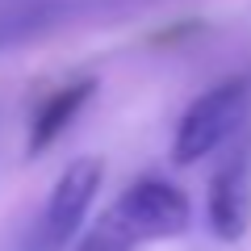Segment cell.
<instances>
[{
	"mask_svg": "<svg viewBox=\"0 0 251 251\" xmlns=\"http://www.w3.org/2000/svg\"><path fill=\"white\" fill-rule=\"evenodd\" d=\"M205 218L214 239L239 243L251 226V143H239L209 180Z\"/></svg>",
	"mask_w": 251,
	"mask_h": 251,
	"instance_id": "5b68a950",
	"label": "cell"
},
{
	"mask_svg": "<svg viewBox=\"0 0 251 251\" xmlns=\"http://www.w3.org/2000/svg\"><path fill=\"white\" fill-rule=\"evenodd\" d=\"M247 117H251V75H230V80L205 88L180 117L176 138H172V159L188 168V163L214 155L218 147L234 143Z\"/></svg>",
	"mask_w": 251,
	"mask_h": 251,
	"instance_id": "3957f363",
	"label": "cell"
},
{
	"mask_svg": "<svg viewBox=\"0 0 251 251\" xmlns=\"http://www.w3.org/2000/svg\"><path fill=\"white\" fill-rule=\"evenodd\" d=\"M92 92H97V80H72V84H63V88H54L50 97L38 105L34 122H29V155H42L46 147L80 117V109L92 100Z\"/></svg>",
	"mask_w": 251,
	"mask_h": 251,
	"instance_id": "8992f818",
	"label": "cell"
},
{
	"mask_svg": "<svg viewBox=\"0 0 251 251\" xmlns=\"http://www.w3.org/2000/svg\"><path fill=\"white\" fill-rule=\"evenodd\" d=\"M100 180H105V163L97 155L72 159L63 168V176L54 180L46 205L34 214V222H29L17 251H67L75 243V234H80L97 193H100Z\"/></svg>",
	"mask_w": 251,
	"mask_h": 251,
	"instance_id": "277c9868",
	"label": "cell"
},
{
	"mask_svg": "<svg viewBox=\"0 0 251 251\" xmlns=\"http://www.w3.org/2000/svg\"><path fill=\"white\" fill-rule=\"evenodd\" d=\"M75 251H134V247H130V243H122L105 222H97V226L80 239V247H75Z\"/></svg>",
	"mask_w": 251,
	"mask_h": 251,
	"instance_id": "52a82bcc",
	"label": "cell"
},
{
	"mask_svg": "<svg viewBox=\"0 0 251 251\" xmlns=\"http://www.w3.org/2000/svg\"><path fill=\"white\" fill-rule=\"evenodd\" d=\"M100 222L117 234L122 243L138 247V243H159L176 239L193 226V205L172 180L163 176H138L134 184H126L117 201L100 214Z\"/></svg>",
	"mask_w": 251,
	"mask_h": 251,
	"instance_id": "7a4b0ae2",
	"label": "cell"
},
{
	"mask_svg": "<svg viewBox=\"0 0 251 251\" xmlns=\"http://www.w3.org/2000/svg\"><path fill=\"white\" fill-rule=\"evenodd\" d=\"M159 4L168 0H0V50H17L75 25L130 21Z\"/></svg>",
	"mask_w": 251,
	"mask_h": 251,
	"instance_id": "6da1fadb",
	"label": "cell"
}]
</instances>
